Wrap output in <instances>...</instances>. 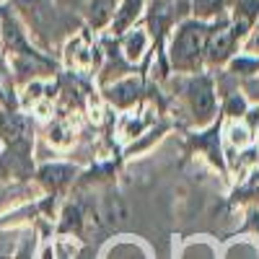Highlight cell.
Returning a JSON list of instances; mask_svg holds the SVG:
<instances>
[{
	"mask_svg": "<svg viewBox=\"0 0 259 259\" xmlns=\"http://www.w3.org/2000/svg\"><path fill=\"white\" fill-rule=\"evenodd\" d=\"M207 34H210L207 21H197V18L182 21L179 29L174 31L171 47H168V57H171L174 70H179V73H197L202 68Z\"/></svg>",
	"mask_w": 259,
	"mask_h": 259,
	"instance_id": "6da1fadb",
	"label": "cell"
},
{
	"mask_svg": "<svg viewBox=\"0 0 259 259\" xmlns=\"http://www.w3.org/2000/svg\"><path fill=\"white\" fill-rule=\"evenodd\" d=\"M184 96L189 101V109H192L194 119H197L200 124L207 122L215 114V94H212V83H210L207 75L194 73L187 83V89H184Z\"/></svg>",
	"mask_w": 259,
	"mask_h": 259,
	"instance_id": "7a4b0ae2",
	"label": "cell"
},
{
	"mask_svg": "<svg viewBox=\"0 0 259 259\" xmlns=\"http://www.w3.org/2000/svg\"><path fill=\"white\" fill-rule=\"evenodd\" d=\"M236 45H239V36L228 24H223L221 29L210 26V34L205 39V60L212 65H226L236 55Z\"/></svg>",
	"mask_w": 259,
	"mask_h": 259,
	"instance_id": "3957f363",
	"label": "cell"
},
{
	"mask_svg": "<svg viewBox=\"0 0 259 259\" xmlns=\"http://www.w3.org/2000/svg\"><path fill=\"white\" fill-rule=\"evenodd\" d=\"M145 6H148V0H119V6H117V11H114V18H112V31L114 34H124V31H130L135 24H138V18L143 16V11H145Z\"/></svg>",
	"mask_w": 259,
	"mask_h": 259,
	"instance_id": "277c9868",
	"label": "cell"
},
{
	"mask_svg": "<svg viewBox=\"0 0 259 259\" xmlns=\"http://www.w3.org/2000/svg\"><path fill=\"white\" fill-rule=\"evenodd\" d=\"M0 138H3L11 148L26 145L29 143V122L21 114H3L0 117Z\"/></svg>",
	"mask_w": 259,
	"mask_h": 259,
	"instance_id": "5b68a950",
	"label": "cell"
},
{
	"mask_svg": "<svg viewBox=\"0 0 259 259\" xmlns=\"http://www.w3.org/2000/svg\"><path fill=\"white\" fill-rule=\"evenodd\" d=\"M150 47V36L148 31L143 29H130L122 34V55L130 60V62H138Z\"/></svg>",
	"mask_w": 259,
	"mask_h": 259,
	"instance_id": "8992f818",
	"label": "cell"
},
{
	"mask_svg": "<svg viewBox=\"0 0 259 259\" xmlns=\"http://www.w3.org/2000/svg\"><path fill=\"white\" fill-rule=\"evenodd\" d=\"M140 96V80L138 78H124L119 83H114L109 89V101L117 104V106H133Z\"/></svg>",
	"mask_w": 259,
	"mask_h": 259,
	"instance_id": "52a82bcc",
	"label": "cell"
},
{
	"mask_svg": "<svg viewBox=\"0 0 259 259\" xmlns=\"http://www.w3.org/2000/svg\"><path fill=\"white\" fill-rule=\"evenodd\" d=\"M117 6H119V0H91V6H89V24L94 29L109 26L112 18H114Z\"/></svg>",
	"mask_w": 259,
	"mask_h": 259,
	"instance_id": "ba28073f",
	"label": "cell"
},
{
	"mask_svg": "<svg viewBox=\"0 0 259 259\" xmlns=\"http://www.w3.org/2000/svg\"><path fill=\"white\" fill-rule=\"evenodd\" d=\"M226 6V0H192V8H194V18L197 21H207L212 16H218Z\"/></svg>",
	"mask_w": 259,
	"mask_h": 259,
	"instance_id": "9c48e42d",
	"label": "cell"
},
{
	"mask_svg": "<svg viewBox=\"0 0 259 259\" xmlns=\"http://www.w3.org/2000/svg\"><path fill=\"white\" fill-rule=\"evenodd\" d=\"M39 177L45 179L47 184H52V187H60V184H65L73 177V168H68V166H45L39 171Z\"/></svg>",
	"mask_w": 259,
	"mask_h": 259,
	"instance_id": "30bf717a",
	"label": "cell"
},
{
	"mask_svg": "<svg viewBox=\"0 0 259 259\" xmlns=\"http://www.w3.org/2000/svg\"><path fill=\"white\" fill-rule=\"evenodd\" d=\"M106 218H109L112 226H119V223L127 221V207H124L122 197H117V194L106 197Z\"/></svg>",
	"mask_w": 259,
	"mask_h": 259,
	"instance_id": "8fae6325",
	"label": "cell"
},
{
	"mask_svg": "<svg viewBox=\"0 0 259 259\" xmlns=\"http://www.w3.org/2000/svg\"><path fill=\"white\" fill-rule=\"evenodd\" d=\"M226 112H228V114H246V101H244L239 94H233V96L226 101Z\"/></svg>",
	"mask_w": 259,
	"mask_h": 259,
	"instance_id": "7c38bea8",
	"label": "cell"
},
{
	"mask_svg": "<svg viewBox=\"0 0 259 259\" xmlns=\"http://www.w3.org/2000/svg\"><path fill=\"white\" fill-rule=\"evenodd\" d=\"M70 226H73V228H78V226H80V210H78V207H68V210H65V223H62V231H70Z\"/></svg>",
	"mask_w": 259,
	"mask_h": 259,
	"instance_id": "4fadbf2b",
	"label": "cell"
},
{
	"mask_svg": "<svg viewBox=\"0 0 259 259\" xmlns=\"http://www.w3.org/2000/svg\"><path fill=\"white\" fill-rule=\"evenodd\" d=\"M246 52H249V55H259V29L249 36V41H246Z\"/></svg>",
	"mask_w": 259,
	"mask_h": 259,
	"instance_id": "5bb4252c",
	"label": "cell"
},
{
	"mask_svg": "<svg viewBox=\"0 0 259 259\" xmlns=\"http://www.w3.org/2000/svg\"><path fill=\"white\" fill-rule=\"evenodd\" d=\"M153 3H158V6H166V3H168V0H153Z\"/></svg>",
	"mask_w": 259,
	"mask_h": 259,
	"instance_id": "9a60e30c",
	"label": "cell"
}]
</instances>
